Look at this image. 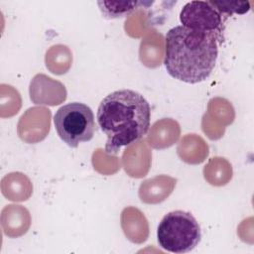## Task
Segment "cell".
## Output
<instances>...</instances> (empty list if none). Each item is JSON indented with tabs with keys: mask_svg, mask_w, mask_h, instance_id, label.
<instances>
[{
	"mask_svg": "<svg viewBox=\"0 0 254 254\" xmlns=\"http://www.w3.org/2000/svg\"><path fill=\"white\" fill-rule=\"evenodd\" d=\"M149 2L140 1H98L97 5L106 19H118L130 15L140 6L149 5Z\"/></svg>",
	"mask_w": 254,
	"mask_h": 254,
	"instance_id": "6",
	"label": "cell"
},
{
	"mask_svg": "<svg viewBox=\"0 0 254 254\" xmlns=\"http://www.w3.org/2000/svg\"><path fill=\"white\" fill-rule=\"evenodd\" d=\"M200 239V226L194 216L188 211H171L162 218L158 225L159 246L172 253L190 252L198 245Z\"/></svg>",
	"mask_w": 254,
	"mask_h": 254,
	"instance_id": "3",
	"label": "cell"
},
{
	"mask_svg": "<svg viewBox=\"0 0 254 254\" xmlns=\"http://www.w3.org/2000/svg\"><path fill=\"white\" fill-rule=\"evenodd\" d=\"M54 123L59 137L71 148L90 141L96 129L91 108L81 102H70L60 107L54 116Z\"/></svg>",
	"mask_w": 254,
	"mask_h": 254,
	"instance_id": "4",
	"label": "cell"
},
{
	"mask_svg": "<svg viewBox=\"0 0 254 254\" xmlns=\"http://www.w3.org/2000/svg\"><path fill=\"white\" fill-rule=\"evenodd\" d=\"M96 119L101 131L107 136L105 152L114 155L121 147L137 142L148 132L151 106L135 90H115L101 100Z\"/></svg>",
	"mask_w": 254,
	"mask_h": 254,
	"instance_id": "1",
	"label": "cell"
},
{
	"mask_svg": "<svg viewBox=\"0 0 254 254\" xmlns=\"http://www.w3.org/2000/svg\"><path fill=\"white\" fill-rule=\"evenodd\" d=\"M182 26L219 35L222 31V15L209 1H190L185 4L180 13Z\"/></svg>",
	"mask_w": 254,
	"mask_h": 254,
	"instance_id": "5",
	"label": "cell"
},
{
	"mask_svg": "<svg viewBox=\"0 0 254 254\" xmlns=\"http://www.w3.org/2000/svg\"><path fill=\"white\" fill-rule=\"evenodd\" d=\"M218 36L182 25L166 34L164 64L175 79L198 83L212 72L218 56Z\"/></svg>",
	"mask_w": 254,
	"mask_h": 254,
	"instance_id": "2",
	"label": "cell"
},
{
	"mask_svg": "<svg viewBox=\"0 0 254 254\" xmlns=\"http://www.w3.org/2000/svg\"><path fill=\"white\" fill-rule=\"evenodd\" d=\"M211 5L222 15L231 14H245L250 10L249 2L239 1H209Z\"/></svg>",
	"mask_w": 254,
	"mask_h": 254,
	"instance_id": "7",
	"label": "cell"
}]
</instances>
